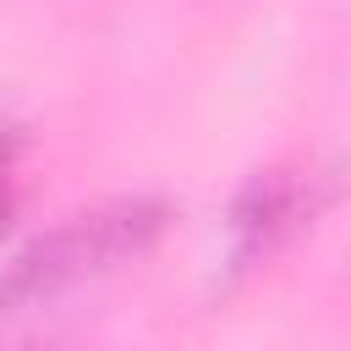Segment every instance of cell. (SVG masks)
<instances>
[{"instance_id":"7a4b0ae2","label":"cell","mask_w":351,"mask_h":351,"mask_svg":"<svg viewBox=\"0 0 351 351\" xmlns=\"http://www.w3.org/2000/svg\"><path fill=\"white\" fill-rule=\"evenodd\" d=\"M291 214H296L291 186H280V181H258V186L241 197V208H236V236H241V252H252L258 241H269V236H274Z\"/></svg>"},{"instance_id":"6da1fadb","label":"cell","mask_w":351,"mask_h":351,"mask_svg":"<svg viewBox=\"0 0 351 351\" xmlns=\"http://www.w3.org/2000/svg\"><path fill=\"white\" fill-rule=\"evenodd\" d=\"M165 225V203H148V197H132V203H110V208H93V214H77L71 225L38 236L5 274H0V313H16L27 302H44L88 274H104L115 269L121 258L143 252Z\"/></svg>"},{"instance_id":"3957f363","label":"cell","mask_w":351,"mask_h":351,"mask_svg":"<svg viewBox=\"0 0 351 351\" xmlns=\"http://www.w3.org/2000/svg\"><path fill=\"white\" fill-rule=\"evenodd\" d=\"M5 165H11V137L0 132V176H5ZM0 219H5V192H0Z\"/></svg>"}]
</instances>
